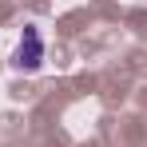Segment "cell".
I'll return each instance as SVG.
<instances>
[{
    "instance_id": "1",
    "label": "cell",
    "mask_w": 147,
    "mask_h": 147,
    "mask_svg": "<svg viewBox=\"0 0 147 147\" xmlns=\"http://www.w3.org/2000/svg\"><path fill=\"white\" fill-rule=\"evenodd\" d=\"M40 64H44V36H40V28H24L20 48H16V68L20 72H36Z\"/></svg>"
}]
</instances>
